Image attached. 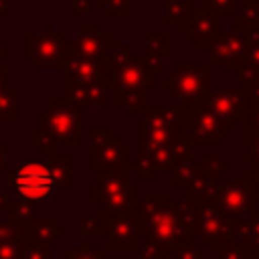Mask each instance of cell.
I'll return each mask as SVG.
<instances>
[{
  "instance_id": "obj_27",
  "label": "cell",
  "mask_w": 259,
  "mask_h": 259,
  "mask_svg": "<svg viewBox=\"0 0 259 259\" xmlns=\"http://www.w3.org/2000/svg\"><path fill=\"white\" fill-rule=\"evenodd\" d=\"M16 91H4L0 89V115H16Z\"/></svg>"
},
{
  "instance_id": "obj_29",
  "label": "cell",
  "mask_w": 259,
  "mask_h": 259,
  "mask_svg": "<svg viewBox=\"0 0 259 259\" xmlns=\"http://www.w3.org/2000/svg\"><path fill=\"white\" fill-rule=\"evenodd\" d=\"M24 259H53V247L51 245H34L32 249H26Z\"/></svg>"
},
{
  "instance_id": "obj_22",
  "label": "cell",
  "mask_w": 259,
  "mask_h": 259,
  "mask_svg": "<svg viewBox=\"0 0 259 259\" xmlns=\"http://www.w3.org/2000/svg\"><path fill=\"white\" fill-rule=\"evenodd\" d=\"M6 208L10 210V219L12 221H20V223H30L34 219V200L30 198H14V200H8Z\"/></svg>"
},
{
  "instance_id": "obj_20",
  "label": "cell",
  "mask_w": 259,
  "mask_h": 259,
  "mask_svg": "<svg viewBox=\"0 0 259 259\" xmlns=\"http://www.w3.org/2000/svg\"><path fill=\"white\" fill-rule=\"evenodd\" d=\"M28 233H30L28 243L34 241V245H49V243H53V237L59 235L61 231L55 227L53 219H36L34 223L30 221Z\"/></svg>"
},
{
  "instance_id": "obj_18",
  "label": "cell",
  "mask_w": 259,
  "mask_h": 259,
  "mask_svg": "<svg viewBox=\"0 0 259 259\" xmlns=\"http://www.w3.org/2000/svg\"><path fill=\"white\" fill-rule=\"evenodd\" d=\"M202 174L200 166L194 164L192 160L188 162H180L176 168H174V188L176 190H190L194 186V182L198 180V176Z\"/></svg>"
},
{
  "instance_id": "obj_19",
  "label": "cell",
  "mask_w": 259,
  "mask_h": 259,
  "mask_svg": "<svg viewBox=\"0 0 259 259\" xmlns=\"http://www.w3.org/2000/svg\"><path fill=\"white\" fill-rule=\"evenodd\" d=\"M219 180L210 178L206 174H200L198 180L194 182V186L190 188L192 192V200H200V202H217L219 196Z\"/></svg>"
},
{
  "instance_id": "obj_30",
  "label": "cell",
  "mask_w": 259,
  "mask_h": 259,
  "mask_svg": "<svg viewBox=\"0 0 259 259\" xmlns=\"http://www.w3.org/2000/svg\"><path fill=\"white\" fill-rule=\"evenodd\" d=\"M221 259H247V253L239 245H221Z\"/></svg>"
},
{
  "instance_id": "obj_8",
  "label": "cell",
  "mask_w": 259,
  "mask_h": 259,
  "mask_svg": "<svg viewBox=\"0 0 259 259\" xmlns=\"http://www.w3.org/2000/svg\"><path fill=\"white\" fill-rule=\"evenodd\" d=\"M251 45V32L245 30L239 24H233L229 32L221 34L206 51L223 69H237L241 71L245 67V59Z\"/></svg>"
},
{
  "instance_id": "obj_24",
  "label": "cell",
  "mask_w": 259,
  "mask_h": 259,
  "mask_svg": "<svg viewBox=\"0 0 259 259\" xmlns=\"http://www.w3.org/2000/svg\"><path fill=\"white\" fill-rule=\"evenodd\" d=\"M198 166H200L202 174H206V176H210V178H219L223 172L229 170V164H225L219 156H212V154H202Z\"/></svg>"
},
{
  "instance_id": "obj_36",
  "label": "cell",
  "mask_w": 259,
  "mask_h": 259,
  "mask_svg": "<svg viewBox=\"0 0 259 259\" xmlns=\"http://www.w3.org/2000/svg\"><path fill=\"white\" fill-rule=\"evenodd\" d=\"M101 259H127L125 255H105V257H101Z\"/></svg>"
},
{
  "instance_id": "obj_14",
  "label": "cell",
  "mask_w": 259,
  "mask_h": 259,
  "mask_svg": "<svg viewBox=\"0 0 259 259\" xmlns=\"http://www.w3.org/2000/svg\"><path fill=\"white\" fill-rule=\"evenodd\" d=\"M73 156L71 154H47V168L55 180L57 190H71L73 186Z\"/></svg>"
},
{
  "instance_id": "obj_23",
  "label": "cell",
  "mask_w": 259,
  "mask_h": 259,
  "mask_svg": "<svg viewBox=\"0 0 259 259\" xmlns=\"http://www.w3.org/2000/svg\"><path fill=\"white\" fill-rule=\"evenodd\" d=\"M239 26L253 32L259 30V4L257 0H247L245 6L239 10Z\"/></svg>"
},
{
  "instance_id": "obj_31",
  "label": "cell",
  "mask_w": 259,
  "mask_h": 259,
  "mask_svg": "<svg viewBox=\"0 0 259 259\" xmlns=\"http://www.w3.org/2000/svg\"><path fill=\"white\" fill-rule=\"evenodd\" d=\"M65 259H99V247H91V249L75 247Z\"/></svg>"
},
{
  "instance_id": "obj_10",
  "label": "cell",
  "mask_w": 259,
  "mask_h": 259,
  "mask_svg": "<svg viewBox=\"0 0 259 259\" xmlns=\"http://www.w3.org/2000/svg\"><path fill=\"white\" fill-rule=\"evenodd\" d=\"M202 105H206L229 130L239 123L241 115H249L253 105L249 97L237 87V89H219V91H208Z\"/></svg>"
},
{
  "instance_id": "obj_3",
  "label": "cell",
  "mask_w": 259,
  "mask_h": 259,
  "mask_svg": "<svg viewBox=\"0 0 259 259\" xmlns=\"http://www.w3.org/2000/svg\"><path fill=\"white\" fill-rule=\"evenodd\" d=\"M93 198H99L101 210L117 217H134L138 212V198H136V182L127 178L125 170H111L101 172L91 184Z\"/></svg>"
},
{
  "instance_id": "obj_25",
  "label": "cell",
  "mask_w": 259,
  "mask_h": 259,
  "mask_svg": "<svg viewBox=\"0 0 259 259\" xmlns=\"http://www.w3.org/2000/svg\"><path fill=\"white\" fill-rule=\"evenodd\" d=\"M243 69H251V71L259 73V30L251 32V45H249V53H247Z\"/></svg>"
},
{
  "instance_id": "obj_13",
  "label": "cell",
  "mask_w": 259,
  "mask_h": 259,
  "mask_svg": "<svg viewBox=\"0 0 259 259\" xmlns=\"http://www.w3.org/2000/svg\"><path fill=\"white\" fill-rule=\"evenodd\" d=\"M101 235H105L111 245H134L140 237L130 217L109 214L107 210H101Z\"/></svg>"
},
{
  "instance_id": "obj_33",
  "label": "cell",
  "mask_w": 259,
  "mask_h": 259,
  "mask_svg": "<svg viewBox=\"0 0 259 259\" xmlns=\"http://www.w3.org/2000/svg\"><path fill=\"white\" fill-rule=\"evenodd\" d=\"M247 123L249 132H259V109H251V113L247 115Z\"/></svg>"
},
{
  "instance_id": "obj_4",
  "label": "cell",
  "mask_w": 259,
  "mask_h": 259,
  "mask_svg": "<svg viewBox=\"0 0 259 259\" xmlns=\"http://www.w3.org/2000/svg\"><path fill=\"white\" fill-rule=\"evenodd\" d=\"M182 136V111L178 107H150L138 121L140 146H170Z\"/></svg>"
},
{
  "instance_id": "obj_1",
  "label": "cell",
  "mask_w": 259,
  "mask_h": 259,
  "mask_svg": "<svg viewBox=\"0 0 259 259\" xmlns=\"http://www.w3.org/2000/svg\"><path fill=\"white\" fill-rule=\"evenodd\" d=\"M138 212L146 219V239L158 243L166 253H178L182 247L192 245L194 235L180 221L176 202L168 198L146 200L138 204Z\"/></svg>"
},
{
  "instance_id": "obj_6",
  "label": "cell",
  "mask_w": 259,
  "mask_h": 259,
  "mask_svg": "<svg viewBox=\"0 0 259 259\" xmlns=\"http://www.w3.org/2000/svg\"><path fill=\"white\" fill-rule=\"evenodd\" d=\"M174 77L166 81V87L172 89L186 105L196 107L204 101L206 97V85L210 79V73L202 69L200 63L196 61H186V63H176L174 65Z\"/></svg>"
},
{
  "instance_id": "obj_16",
  "label": "cell",
  "mask_w": 259,
  "mask_h": 259,
  "mask_svg": "<svg viewBox=\"0 0 259 259\" xmlns=\"http://www.w3.org/2000/svg\"><path fill=\"white\" fill-rule=\"evenodd\" d=\"M219 16L217 14H202V16H198V18H194V24H192V28H190V32H192V40H196V42H202V49L206 51L221 34H219Z\"/></svg>"
},
{
  "instance_id": "obj_17",
  "label": "cell",
  "mask_w": 259,
  "mask_h": 259,
  "mask_svg": "<svg viewBox=\"0 0 259 259\" xmlns=\"http://www.w3.org/2000/svg\"><path fill=\"white\" fill-rule=\"evenodd\" d=\"M237 245L245 251V253H259V214L241 221L237 225Z\"/></svg>"
},
{
  "instance_id": "obj_26",
  "label": "cell",
  "mask_w": 259,
  "mask_h": 259,
  "mask_svg": "<svg viewBox=\"0 0 259 259\" xmlns=\"http://www.w3.org/2000/svg\"><path fill=\"white\" fill-rule=\"evenodd\" d=\"M204 8L212 14H233L237 10V0H204Z\"/></svg>"
},
{
  "instance_id": "obj_9",
  "label": "cell",
  "mask_w": 259,
  "mask_h": 259,
  "mask_svg": "<svg viewBox=\"0 0 259 259\" xmlns=\"http://www.w3.org/2000/svg\"><path fill=\"white\" fill-rule=\"evenodd\" d=\"M8 186L18 190L20 196L36 200V198H51L55 188V180L45 164H26L16 172L8 174Z\"/></svg>"
},
{
  "instance_id": "obj_32",
  "label": "cell",
  "mask_w": 259,
  "mask_h": 259,
  "mask_svg": "<svg viewBox=\"0 0 259 259\" xmlns=\"http://www.w3.org/2000/svg\"><path fill=\"white\" fill-rule=\"evenodd\" d=\"M176 255H178V259H200V251H198V247H194V245L182 247Z\"/></svg>"
},
{
  "instance_id": "obj_28",
  "label": "cell",
  "mask_w": 259,
  "mask_h": 259,
  "mask_svg": "<svg viewBox=\"0 0 259 259\" xmlns=\"http://www.w3.org/2000/svg\"><path fill=\"white\" fill-rule=\"evenodd\" d=\"M247 158L259 166V132H247Z\"/></svg>"
},
{
  "instance_id": "obj_12",
  "label": "cell",
  "mask_w": 259,
  "mask_h": 259,
  "mask_svg": "<svg viewBox=\"0 0 259 259\" xmlns=\"http://www.w3.org/2000/svg\"><path fill=\"white\" fill-rule=\"evenodd\" d=\"M231 130L206 105L200 103V105L192 107V130L188 134L190 142H196V144H217Z\"/></svg>"
},
{
  "instance_id": "obj_7",
  "label": "cell",
  "mask_w": 259,
  "mask_h": 259,
  "mask_svg": "<svg viewBox=\"0 0 259 259\" xmlns=\"http://www.w3.org/2000/svg\"><path fill=\"white\" fill-rule=\"evenodd\" d=\"M93 148H91V168L99 172L111 170H130L127 162V148L119 142L115 134L109 132L107 125H93Z\"/></svg>"
},
{
  "instance_id": "obj_35",
  "label": "cell",
  "mask_w": 259,
  "mask_h": 259,
  "mask_svg": "<svg viewBox=\"0 0 259 259\" xmlns=\"http://www.w3.org/2000/svg\"><path fill=\"white\" fill-rule=\"evenodd\" d=\"M0 170H6V146L0 144Z\"/></svg>"
},
{
  "instance_id": "obj_2",
  "label": "cell",
  "mask_w": 259,
  "mask_h": 259,
  "mask_svg": "<svg viewBox=\"0 0 259 259\" xmlns=\"http://www.w3.org/2000/svg\"><path fill=\"white\" fill-rule=\"evenodd\" d=\"M81 115L71 103L57 101L51 111L36 119V152L51 154L53 146L59 142H81Z\"/></svg>"
},
{
  "instance_id": "obj_15",
  "label": "cell",
  "mask_w": 259,
  "mask_h": 259,
  "mask_svg": "<svg viewBox=\"0 0 259 259\" xmlns=\"http://www.w3.org/2000/svg\"><path fill=\"white\" fill-rule=\"evenodd\" d=\"M67 99L75 107H79V105H93V103L107 105L105 91L99 85H95V83H75V85H71L67 89Z\"/></svg>"
},
{
  "instance_id": "obj_11",
  "label": "cell",
  "mask_w": 259,
  "mask_h": 259,
  "mask_svg": "<svg viewBox=\"0 0 259 259\" xmlns=\"http://www.w3.org/2000/svg\"><path fill=\"white\" fill-rule=\"evenodd\" d=\"M217 204L231 217L241 219L245 214H249L251 210L257 208V198H255V188L243 184V182H223L219 186V196H217Z\"/></svg>"
},
{
  "instance_id": "obj_21",
  "label": "cell",
  "mask_w": 259,
  "mask_h": 259,
  "mask_svg": "<svg viewBox=\"0 0 259 259\" xmlns=\"http://www.w3.org/2000/svg\"><path fill=\"white\" fill-rule=\"evenodd\" d=\"M239 89L249 97L253 109H259V73L251 69L239 71Z\"/></svg>"
},
{
  "instance_id": "obj_34",
  "label": "cell",
  "mask_w": 259,
  "mask_h": 259,
  "mask_svg": "<svg viewBox=\"0 0 259 259\" xmlns=\"http://www.w3.org/2000/svg\"><path fill=\"white\" fill-rule=\"evenodd\" d=\"M247 178L253 182V184H257L259 186V166L255 168V170H249V174H247Z\"/></svg>"
},
{
  "instance_id": "obj_5",
  "label": "cell",
  "mask_w": 259,
  "mask_h": 259,
  "mask_svg": "<svg viewBox=\"0 0 259 259\" xmlns=\"http://www.w3.org/2000/svg\"><path fill=\"white\" fill-rule=\"evenodd\" d=\"M239 219L227 214L217 202H200L194 221V237L200 245H227L237 233Z\"/></svg>"
},
{
  "instance_id": "obj_37",
  "label": "cell",
  "mask_w": 259,
  "mask_h": 259,
  "mask_svg": "<svg viewBox=\"0 0 259 259\" xmlns=\"http://www.w3.org/2000/svg\"><path fill=\"white\" fill-rule=\"evenodd\" d=\"M255 198H257V208H255V210H257V214H259V186H257V184H255Z\"/></svg>"
}]
</instances>
